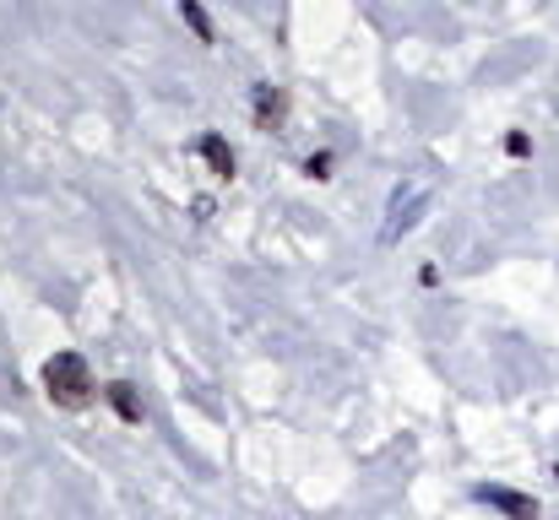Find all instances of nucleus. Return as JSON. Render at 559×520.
I'll list each match as a JSON object with an SVG mask.
<instances>
[{
	"label": "nucleus",
	"instance_id": "7ed1b4c3",
	"mask_svg": "<svg viewBox=\"0 0 559 520\" xmlns=\"http://www.w3.org/2000/svg\"><path fill=\"white\" fill-rule=\"evenodd\" d=\"M201 158L212 164V173H217V179H228V173H234V153L223 147V136H201Z\"/></svg>",
	"mask_w": 559,
	"mask_h": 520
},
{
	"label": "nucleus",
	"instance_id": "20e7f679",
	"mask_svg": "<svg viewBox=\"0 0 559 520\" xmlns=\"http://www.w3.org/2000/svg\"><path fill=\"white\" fill-rule=\"evenodd\" d=\"M255 120H261V125L283 120V93H272V87H255Z\"/></svg>",
	"mask_w": 559,
	"mask_h": 520
},
{
	"label": "nucleus",
	"instance_id": "f03ea898",
	"mask_svg": "<svg viewBox=\"0 0 559 520\" xmlns=\"http://www.w3.org/2000/svg\"><path fill=\"white\" fill-rule=\"evenodd\" d=\"M478 499H484V505H495V510H506L511 520H533L538 516V505H533L527 494H511V488H478Z\"/></svg>",
	"mask_w": 559,
	"mask_h": 520
},
{
	"label": "nucleus",
	"instance_id": "39448f33",
	"mask_svg": "<svg viewBox=\"0 0 559 520\" xmlns=\"http://www.w3.org/2000/svg\"><path fill=\"white\" fill-rule=\"evenodd\" d=\"M180 16L190 22V33L201 38V44H212V22H206V11H201V0H180Z\"/></svg>",
	"mask_w": 559,
	"mask_h": 520
},
{
	"label": "nucleus",
	"instance_id": "0eeeda50",
	"mask_svg": "<svg viewBox=\"0 0 559 520\" xmlns=\"http://www.w3.org/2000/svg\"><path fill=\"white\" fill-rule=\"evenodd\" d=\"M506 153H511V158H527V153H533V142H527V136H511V142H506Z\"/></svg>",
	"mask_w": 559,
	"mask_h": 520
},
{
	"label": "nucleus",
	"instance_id": "423d86ee",
	"mask_svg": "<svg viewBox=\"0 0 559 520\" xmlns=\"http://www.w3.org/2000/svg\"><path fill=\"white\" fill-rule=\"evenodd\" d=\"M109 401H115V412H120L126 423H136V418H142V407H136V396H131V385H109Z\"/></svg>",
	"mask_w": 559,
	"mask_h": 520
},
{
	"label": "nucleus",
	"instance_id": "f257e3e1",
	"mask_svg": "<svg viewBox=\"0 0 559 520\" xmlns=\"http://www.w3.org/2000/svg\"><path fill=\"white\" fill-rule=\"evenodd\" d=\"M44 390H49V401L55 407H87L93 401V374H87V358L82 352H55L49 363H44Z\"/></svg>",
	"mask_w": 559,
	"mask_h": 520
}]
</instances>
